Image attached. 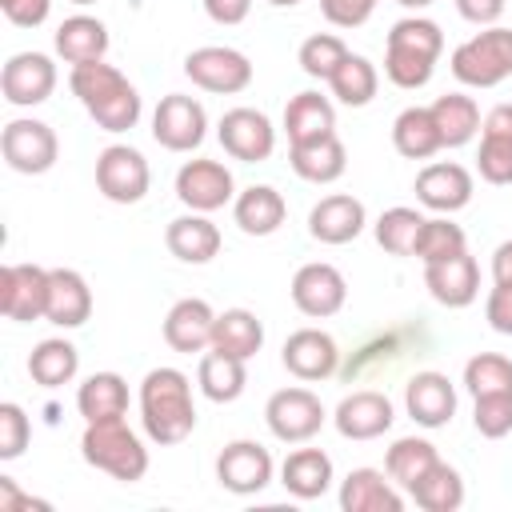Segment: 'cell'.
Returning a JSON list of instances; mask_svg holds the SVG:
<instances>
[{"label": "cell", "instance_id": "obj_1", "mask_svg": "<svg viewBox=\"0 0 512 512\" xmlns=\"http://www.w3.org/2000/svg\"><path fill=\"white\" fill-rule=\"evenodd\" d=\"M140 424L152 444H180L196 428L192 384L180 368H152L140 380Z\"/></svg>", "mask_w": 512, "mask_h": 512}, {"label": "cell", "instance_id": "obj_2", "mask_svg": "<svg viewBox=\"0 0 512 512\" xmlns=\"http://www.w3.org/2000/svg\"><path fill=\"white\" fill-rule=\"evenodd\" d=\"M68 88L84 104V112L104 128V132H128L140 120V92L128 84V76L104 60L92 64H72Z\"/></svg>", "mask_w": 512, "mask_h": 512}, {"label": "cell", "instance_id": "obj_3", "mask_svg": "<svg viewBox=\"0 0 512 512\" xmlns=\"http://www.w3.org/2000/svg\"><path fill=\"white\" fill-rule=\"evenodd\" d=\"M80 456H84L92 468H100V472H108L112 480H124V484H136V480H144V472H148V448H144V440L128 428L124 416L84 424Z\"/></svg>", "mask_w": 512, "mask_h": 512}, {"label": "cell", "instance_id": "obj_4", "mask_svg": "<svg viewBox=\"0 0 512 512\" xmlns=\"http://www.w3.org/2000/svg\"><path fill=\"white\" fill-rule=\"evenodd\" d=\"M452 76L468 88H496L512 76V28L488 24L484 32L468 36L452 48Z\"/></svg>", "mask_w": 512, "mask_h": 512}, {"label": "cell", "instance_id": "obj_5", "mask_svg": "<svg viewBox=\"0 0 512 512\" xmlns=\"http://www.w3.org/2000/svg\"><path fill=\"white\" fill-rule=\"evenodd\" d=\"M184 76L204 88V92H216V96H236L252 84V60L240 52V48H228V44H204V48H192L184 56Z\"/></svg>", "mask_w": 512, "mask_h": 512}, {"label": "cell", "instance_id": "obj_6", "mask_svg": "<svg viewBox=\"0 0 512 512\" xmlns=\"http://www.w3.org/2000/svg\"><path fill=\"white\" fill-rule=\"evenodd\" d=\"M0 152H4V164H8L12 172H20V176H40V172H48V168L56 164L60 140H56V132H52L44 120H36V116H16V120H8L4 132H0Z\"/></svg>", "mask_w": 512, "mask_h": 512}, {"label": "cell", "instance_id": "obj_7", "mask_svg": "<svg viewBox=\"0 0 512 512\" xmlns=\"http://www.w3.org/2000/svg\"><path fill=\"white\" fill-rule=\"evenodd\" d=\"M264 420H268V432L276 440L304 444L324 428L328 412H324V404H320V396L312 388H280V392L268 396Z\"/></svg>", "mask_w": 512, "mask_h": 512}, {"label": "cell", "instance_id": "obj_8", "mask_svg": "<svg viewBox=\"0 0 512 512\" xmlns=\"http://www.w3.org/2000/svg\"><path fill=\"white\" fill-rule=\"evenodd\" d=\"M148 184H152V172H148V160H144L140 148L108 144L96 156V188L104 192V200H112V204H140Z\"/></svg>", "mask_w": 512, "mask_h": 512}, {"label": "cell", "instance_id": "obj_9", "mask_svg": "<svg viewBox=\"0 0 512 512\" xmlns=\"http://www.w3.org/2000/svg\"><path fill=\"white\" fill-rule=\"evenodd\" d=\"M152 136L168 152H192L208 136V112L196 96L168 92L152 112Z\"/></svg>", "mask_w": 512, "mask_h": 512}, {"label": "cell", "instance_id": "obj_10", "mask_svg": "<svg viewBox=\"0 0 512 512\" xmlns=\"http://www.w3.org/2000/svg\"><path fill=\"white\" fill-rule=\"evenodd\" d=\"M176 196L188 212H216L236 200V180L220 160H184L176 172Z\"/></svg>", "mask_w": 512, "mask_h": 512}, {"label": "cell", "instance_id": "obj_11", "mask_svg": "<svg viewBox=\"0 0 512 512\" xmlns=\"http://www.w3.org/2000/svg\"><path fill=\"white\" fill-rule=\"evenodd\" d=\"M272 452L256 440H232L224 444V452L216 456V480L220 488L236 492V496H256L272 484Z\"/></svg>", "mask_w": 512, "mask_h": 512}, {"label": "cell", "instance_id": "obj_12", "mask_svg": "<svg viewBox=\"0 0 512 512\" xmlns=\"http://www.w3.org/2000/svg\"><path fill=\"white\" fill-rule=\"evenodd\" d=\"M216 136H220L224 152L232 160H244V164H260L276 148V128L256 108H228L216 124Z\"/></svg>", "mask_w": 512, "mask_h": 512}, {"label": "cell", "instance_id": "obj_13", "mask_svg": "<svg viewBox=\"0 0 512 512\" xmlns=\"http://www.w3.org/2000/svg\"><path fill=\"white\" fill-rule=\"evenodd\" d=\"M292 304L312 316V320H324V316H336L348 300V284L340 276L336 264H324V260H312V264H300L296 276H292Z\"/></svg>", "mask_w": 512, "mask_h": 512}, {"label": "cell", "instance_id": "obj_14", "mask_svg": "<svg viewBox=\"0 0 512 512\" xmlns=\"http://www.w3.org/2000/svg\"><path fill=\"white\" fill-rule=\"evenodd\" d=\"M56 88V64L44 52H16L0 72V92L16 108H36Z\"/></svg>", "mask_w": 512, "mask_h": 512}, {"label": "cell", "instance_id": "obj_15", "mask_svg": "<svg viewBox=\"0 0 512 512\" xmlns=\"http://www.w3.org/2000/svg\"><path fill=\"white\" fill-rule=\"evenodd\" d=\"M48 308V268L40 264H4L0 268V312L8 320H44Z\"/></svg>", "mask_w": 512, "mask_h": 512}, {"label": "cell", "instance_id": "obj_16", "mask_svg": "<svg viewBox=\"0 0 512 512\" xmlns=\"http://www.w3.org/2000/svg\"><path fill=\"white\" fill-rule=\"evenodd\" d=\"M416 200L440 216H452L460 212L468 200H472V172L456 160H436V164H424L416 172Z\"/></svg>", "mask_w": 512, "mask_h": 512}, {"label": "cell", "instance_id": "obj_17", "mask_svg": "<svg viewBox=\"0 0 512 512\" xmlns=\"http://www.w3.org/2000/svg\"><path fill=\"white\" fill-rule=\"evenodd\" d=\"M280 360H284V368H288L296 380L312 384V380H328V376L336 372L340 348H336V340H332L324 328H296V332L284 340Z\"/></svg>", "mask_w": 512, "mask_h": 512}, {"label": "cell", "instance_id": "obj_18", "mask_svg": "<svg viewBox=\"0 0 512 512\" xmlns=\"http://www.w3.org/2000/svg\"><path fill=\"white\" fill-rule=\"evenodd\" d=\"M392 420H396L392 400L384 392H372V388L344 396L336 404V412H332V424H336V432L344 440H376V436H384L392 428Z\"/></svg>", "mask_w": 512, "mask_h": 512}, {"label": "cell", "instance_id": "obj_19", "mask_svg": "<svg viewBox=\"0 0 512 512\" xmlns=\"http://www.w3.org/2000/svg\"><path fill=\"white\" fill-rule=\"evenodd\" d=\"M476 172L488 184H512V104H496L480 120Z\"/></svg>", "mask_w": 512, "mask_h": 512}, {"label": "cell", "instance_id": "obj_20", "mask_svg": "<svg viewBox=\"0 0 512 512\" xmlns=\"http://www.w3.org/2000/svg\"><path fill=\"white\" fill-rule=\"evenodd\" d=\"M364 224H368V212L348 192H332V196L316 200L312 212H308V232L320 244H348L364 232Z\"/></svg>", "mask_w": 512, "mask_h": 512}, {"label": "cell", "instance_id": "obj_21", "mask_svg": "<svg viewBox=\"0 0 512 512\" xmlns=\"http://www.w3.org/2000/svg\"><path fill=\"white\" fill-rule=\"evenodd\" d=\"M212 328H216V312L208 300L200 296H184L168 308L164 316V340L172 352H208L212 348Z\"/></svg>", "mask_w": 512, "mask_h": 512}, {"label": "cell", "instance_id": "obj_22", "mask_svg": "<svg viewBox=\"0 0 512 512\" xmlns=\"http://www.w3.org/2000/svg\"><path fill=\"white\" fill-rule=\"evenodd\" d=\"M404 408L420 428H444L456 416V388L444 372H416L404 384Z\"/></svg>", "mask_w": 512, "mask_h": 512}, {"label": "cell", "instance_id": "obj_23", "mask_svg": "<svg viewBox=\"0 0 512 512\" xmlns=\"http://www.w3.org/2000/svg\"><path fill=\"white\" fill-rule=\"evenodd\" d=\"M424 284H428L436 304L468 308L480 296V268H476V260L468 252H460V256H448V260L424 264Z\"/></svg>", "mask_w": 512, "mask_h": 512}, {"label": "cell", "instance_id": "obj_24", "mask_svg": "<svg viewBox=\"0 0 512 512\" xmlns=\"http://www.w3.org/2000/svg\"><path fill=\"white\" fill-rule=\"evenodd\" d=\"M92 316V288L76 268H48V308L44 320L56 328H80Z\"/></svg>", "mask_w": 512, "mask_h": 512}, {"label": "cell", "instance_id": "obj_25", "mask_svg": "<svg viewBox=\"0 0 512 512\" xmlns=\"http://www.w3.org/2000/svg\"><path fill=\"white\" fill-rule=\"evenodd\" d=\"M340 508L344 512H400L404 496L396 492V480L376 468H352L340 480Z\"/></svg>", "mask_w": 512, "mask_h": 512}, {"label": "cell", "instance_id": "obj_26", "mask_svg": "<svg viewBox=\"0 0 512 512\" xmlns=\"http://www.w3.org/2000/svg\"><path fill=\"white\" fill-rule=\"evenodd\" d=\"M336 472H332V456L324 448H296L284 456L280 464V484L288 496L296 500H316L332 488Z\"/></svg>", "mask_w": 512, "mask_h": 512}, {"label": "cell", "instance_id": "obj_27", "mask_svg": "<svg viewBox=\"0 0 512 512\" xmlns=\"http://www.w3.org/2000/svg\"><path fill=\"white\" fill-rule=\"evenodd\" d=\"M288 164H292V172H296L300 180H308V184H332V180L344 176L348 152H344L340 136L328 132V136L308 140V144H288Z\"/></svg>", "mask_w": 512, "mask_h": 512}, {"label": "cell", "instance_id": "obj_28", "mask_svg": "<svg viewBox=\"0 0 512 512\" xmlns=\"http://www.w3.org/2000/svg\"><path fill=\"white\" fill-rule=\"evenodd\" d=\"M164 244L184 264H208L220 252V228L208 220V212H184L168 224Z\"/></svg>", "mask_w": 512, "mask_h": 512}, {"label": "cell", "instance_id": "obj_29", "mask_svg": "<svg viewBox=\"0 0 512 512\" xmlns=\"http://www.w3.org/2000/svg\"><path fill=\"white\" fill-rule=\"evenodd\" d=\"M288 216L284 196L272 184H252L232 200V220L240 224L244 236H272Z\"/></svg>", "mask_w": 512, "mask_h": 512}, {"label": "cell", "instance_id": "obj_30", "mask_svg": "<svg viewBox=\"0 0 512 512\" xmlns=\"http://www.w3.org/2000/svg\"><path fill=\"white\" fill-rule=\"evenodd\" d=\"M52 44L64 64H92V60H104V52H108V28H104V20L80 12L56 28Z\"/></svg>", "mask_w": 512, "mask_h": 512}, {"label": "cell", "instance_id": "obj_31", "mask_svg": "<svg viewBox=\"0 0 512 512\" xmlns=\"http://www.w3.org/2000/svg\"><path fill=\"white\" fill-rule=\"evenodd\" d=\"M284 132H288V144H308V140H320L328 132H336V108L328 96L320 92H296L284 108Z\"/></svg>", "mask_w": 512, "mask_h": 512}, {"label": "cell", "instance_id": "obj_32", "mask_svg": "<svg viewBox=\"0 0 512 512\" xmlns=\"http://www.w3.org/2000/svg\"><path fill=\"white\" fill-rule=\"evenodd\" d=\"M212 348L224 352V356H236V360H252L260 348H264V324L256 312L248 308H228V312H216V328H212Z\"/></svg>", "mask_w": 512, "mask_h": 512}, {"label": "cell", "instance_id": "obj_33", "mask_svg": "<svg viewBox=\"0 0 512 512\" xmlns=\"http://www.w3.org/2000/svg\"><path fill=\"white\" fill-rule=\"evenodd\" d=\"M428 108H432V120H436V132H440L444 148H464L480 132V108L464 92H444Z\"/></svg>", "mask_w": 512, "mask_h": 512}, {"label": "cell", "instance_id": "obj_34", "mask_svg": "<svg viewBox=\"0 0 512 512\" xmlns=\"http://www.w3.org/2000/svg\"><path fill=\"white\" fill-rule=\"evenodd\" d=\"M76 408H80L84 424L124 416L128 412V384H124V376L120 372H92L76 388Z\"/></svg>", "mask_w": 512, "mask_h": 512}, {"label": "cell", "instance_id": "obj_35", "mask_svg": "<svg viewBox=\"0 0 512 512\" xmlns=\"http://www.w3.org/2000/svg\"><path fill=\"white\" fill-rule=\"evenodd\" d=\"M196 384H200V392H204L212 404H232V400H240V392H244V384H248L244 360H236V356H224V352L208 348V352L200 356Z\"/></svg>", "mask_w": 512, "mask_h": 512}, {"label": "cell", "instance_id": "obj_36", "mask_svg": "<svg viewBox=\"0 0 512 512\" xmlns=\"http://www.w3.org/2000/svg\"><path fill=\"white\" fill-rule=\"evenodd\" d=\"M392 144L400 156L408 160H428L436 156L444 144H440V132H436V120H432V108H404L396 120H392Z\"/></svg>", "mask_w": 512, "mask_h": 512}, {"label": "cell", "instance_id": "obj_37", "mask_svg": "<svg viewBox=\"0 0 512 512\" xmlns=\"http://www.w3.org/2000/svg\"><path fill=\"white\" fill-rule=\"evenodd\" d=\"M328 88H332V96H336L340 104L364 108V104H372V96H376V88H380V72H376V64H372L368 56L348 52V56L340 60V68L328 76Z\"/></svg>", "mask_w": 512, "mask_h": 512}, {"label": "cell", "instance_id": "obj_38", "mask_svg": "<svg viewBox=\"0 0 512 512\" xmlns=\"http://www.w3.org/2000/svg\"><path fill=\"white\" fill-rule=\"evenodd\" d=\"M408 496H412L424 512H456V508L464 504V480H460V472H456L452 464L436 460V464L408 488Z\"/></svg>", "mask_w": 512, "mask_h": 512}, {"label": "cell", "instance_id": "obj_39", "mask_svg": "<svg viewBox=\"0 0 512 512\" xmlns=\"http://www.w3.org/2000/svg\"><path fill=\"white\" fill-rule=\"evenodd\" d=\"M28 372H32V380H36L40 388L72 384V376L80 372V352H76L68 340H60V336L40 340V344L32 348V356H28Z\"/></svg>", "mask_w": 512, "mask_h": 512}, {"label": "cell", "instance_id": "obj_40", "mask_svg": "<svg viewBox=\"0 0 512 512\" xmlns=\"http://www.w3.org/2000/svg\"><path fill=\"white\" fill-rule=\"evenodd\" d=\"M436 460H440V452H436L432 440H424V436H400V440L388 448V456H384V472L408 492Z\"/></svg>", "mask_w": 512, "mask_h": 512}, {"label": "cell", "instance_id": "obj_41", "mask_svg": "<svg viewBox=\"0 0 512 512\" xmlns=\"http://www.w3.org/2000/svg\"><path fill=\"white\" fill-rule=\"evenodd\" d=\"M424 220H428V216H420V212H416V208H408V204L384 208V212H380V220L372 224L376 244H380L384 252H392V256H412V248H416V236H420Z\"/></svg>", "mask_w": 512, "mask_h": 512}, {"label": "cell", "instance_id": "obj_42", "mask_svg": "<svg viewBox=\"0 0 512 512\" xmlns=\"http://www.w3.org/2000/svg\"><path fill=\"white\" fill-rule=\"evenodd\" d=\"M460 252H468V236H464L460 224H452L448 216L424 220V228L416 236V248H412V256L420 264H436V260H448V256H460Z\"/></svg>", "mask_w": 512, "mask_h": 512}, {"label": "cell", "instance_id": "obj_43", "mask_svg": "<svg viewBox=\"0 0 512 512\" xmlns=\"http://www.w3.org/2000/svg\"><path fill=\"white\" fill-rule=\"evenodd\" d=\"M388 48H404V52H420V56H428V60H440V52H444V32H440V24L428 20V16H404V20H396L392 32H388Z\"/></svg>", "mask_w": 512, "mask_h": 512}, {"label": "cell", "instance_id": "obj_44", "mask_svg": "<svg viewBox=\"0 0 512 512\" xmlns=\"http://www.w3.org/2000/svg\"><path fill=\"white\" fill-rule=\"evenodd\" d=\"M464 388L472 396H492V392H512V360L500 352H476L464 364Z\"/></svg>", "mask_w": 512, "mask_h": 512}, {"label": "cell", "instance_id": "obj_45", "mask_svg": "<svg viewBox=\"0 0 512 512\" xmlns=\"http://www.w3.org/2000/svg\"><path fill=\"white\" fill-rule=\"evenodd\" d=\"M348 56V48H344V40L340 36H332V32H316V36H308L304 44H300V68H304V76H312V80H328L336 68H340V60Z\"/></svg>", "mask_w": 512, "mask_h": 512}, {"label": "cell", "instance_id": "obj_46", "mask_svg": "<svg viewBox=\"0 0 512 512\" xmlns=\"http://www.w3.org/2000/svg\"><path fill=\"white\" fill-rule=\"evenodd\" d=\"M472 424L480 436L500 440L512 432V392H492V396H472Z\"/></svg>", "mask_w": 512, "mask_h": 512}, {"label": "cell", "instance_id": "obj_47", "mask_svg": "<svg viewBox=\"0 0 512 512\" xmlns=\"http://www.w3.org/2000/svg\"><path fill=\"white\" fill-rule=\"evenodd\" d=\"M28 436H32V424H28L24 408L4 400L0 404V460H16L28 448Z\"/></svg>", "mask_w": 512, "mask_h": 512}, {"label": "cell", "instance_id": "obj_48", "mask_svg": "<svg viewBox=\"0 0 512 512\" xmlns=\"http://www.w3.org/2000/svg\"><path fill=\"white\" fill-rule=\"evenodd\" d=\"M376 4L380 0H320V12L336 28H360L376 12Z\"/></svg>", "mask_w": 512, "mask_h": 512}, {"label": "cell", "instance_id": "obj_49", "mask_svg": "<svg viewBox=\"0 0 512 512\" xmlns=\"http://www.w3.org/2000/svg\"><path fill=\"white\" fill-rule=\"evenodd\" d=\"M484 316L492 324V332L512 336V284H496L484 300Z\"/></svg>", "mask_w": 512, "mask_h": 512}, {"label": "cell", "instance_id": "obj_50", "mask_svg": "<svg viewBox=\"0 0 512 512\" xmlns=\"http://www.w3.org/2000/svg\"><path fill=\"white\" fill-rule=\"evenodd\" d=\"M0 8L16 28H40L48 20L52 0H0Z\"/></svg>", "mask_w": 512, "mask_h": 512}, {"label": "cell", "instance_id": "obj_51", "mask_svg": "<svg viewBox=\"0 0 512 512\" xmlns=\"http://www.w3.org/2000/svg\"><path fill=\"white\" fill-rule=\"evenodd\" d=\"M204 12H208V20L232 28V24H244L248 20L252 0H204Z\"/></svg>", "mask_w": 512, "mask_h": 512}, {"label": "cell", "instance_id": "obj_52", "mask_svg": "<svg viewBox=\"0 0 512 512\" xmlns=\"http://www.w3.org/2000/svg\"><path fill=\"white\" fill-rule=\"evenodd\" d=\"M504 4H508V0H456V12H460L468 24L488 28V24H496V20H500Z\"/></svg>", "mask_w": 512, "mask_h": 512}, {"label": "cell", "instance_id": "obj_53", "mask_svg": "<svg viewBox=\"0 0 512 512\" xmlns=\"http://www.w3.org/2000/svg\"><path fill=\"white\" fill-rule=\"evenodd\" d=\"M20 508H40V512H48L44 500L24 496V492L12 484V476H0V512H20Z\"/></svg>", "mask_w": 512, "mask_h": 512}, {"label": "cell", "instance_id": "obj_54", "mask_svg": "<svg viewBox=\"0 0 512 512\" xmlns=\"http://www.w3.org/2000/svg\"><path fill=\"white\" fill-rule=\"evenodd\" d=\"M492 280L496 284H512V240L496 244V252H492Z\"/></svg>", "mask_w": 512, "mask_h": 512}, {"label": "cell", "instance_id": "obj_55", "mask_svg": "<svg viewBox=\"0 0 512 512\" xmlns=\"http://www.w3.org/2000/svg\"><path fill=\"white\" fill-rule=\"evenodd\" d=\"M396 4H400V8H412V12H420V8H428L432 0H396Z\"/></svg>", "mask_w": 512, "mask_h": 512}, {"label": "cell", "instance_id": "obj_56", "mask_svg": "<svg viewBox=\"0 0 512 512\" xmlns=\"http://www.w3.org/2000/svg\"><path fill=\"white\" fill-rule=\"evenodd\" d=\"M268 4H276V8H292V4H300V0H268Z\"/></svg>", "mask_w": 512, "mask_h": 512}, {"label": "cell", "instance_id": "obj_57", "mask_svg": "<svg viewBox=\"0 0 512 512\" xmlns=\"http://www.w3.org/2000/svg\"><path fill=\"white\" fill-rule=\"evenodd\" d=\"M72 4H96V0H72Z\"/></svg>", "mask_w": 512, "mask_h": 512}]
</instances>
